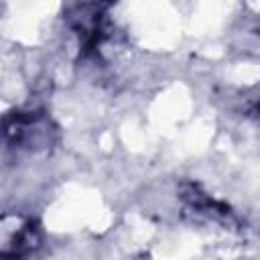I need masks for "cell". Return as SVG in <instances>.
Listing matches in <instances>:
<instances>
[{
  "label": "cell",
  "mask_w": 260,
  "mask_h": 260,
  "mask_svg": "<svg viewBox=\"0 0 260 260\" xmlns=\"http://www.w3.org/2000/svg\"><path fill=\"white\" fill-rule=\"evenodd\" d=\"M39 244V234L32 221L8 215L0 219V256L4 258H18Z\"/></svg>",
  "instance_id": "cell-1"
}]
</instances>
